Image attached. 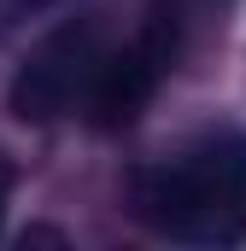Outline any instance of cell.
<instances>
[{"label": "cell", "instance_id": "obj_2", "mask_svg": "<svg viewBox=\"0 0 246 251\" xmlns=\"http://www.w3.org/2000/svg\"><path fill=\"white\" fill-rule=\"evenodd\" d=\"M106 59H112V47H106V24L100 18L82 12V18L53 24L24 53V64L12 70V88H6L12 117L18 123H53L64 111L88 105V94H94Z\"/></svg>", "mask_w": 246, "mask_h": 251}, {"label": "cell", "instance_id": "obj_1", "mask_svg": "<svg viewBox=\"0 0 246 251\" xmlns=\"http://www.w3.org/2000/svg\"><path fill=\"white\" fill-rule=\"evenodd\" d=\"M135 216L182 246H241L246 240V134H199L182 152L135 176Z\"/></svg>", "mask_w": 246, "mask_h": 251}, {"label": "cell", "instance_id": "obj_5", "mask_svg": "<svg viewBox=\"0 0 246 251\" xmlns=\"http://www.w3.org/2000/svg\"><path fill=\"white\" fill-rule=\"evenodd\" d=\"M6 187H12V170L0 164V204H6Z\"/></svg>", "mask_w": 246, "mask_h": 251}, {"label": "cell", "instance_id": "obj_3", "mask_svg": "<svg viewBox=\"0 0 246 251\" xmlns=\"http://www.w3.org/2000/svg\"><path fill=\"white\" fill-rule=\"evenodd\" d=\"M170 53H176V41L164 35V24H153L141 41L118 47V53L106 59V70H100L94 94H88V117H94L100 128H123V123H135V111L153 100L158 76L170 70Z\"/></svg>", "mask_w": 246, "mask_h": 251}, {"label": "cell", "instance_id": "obj_4", "mask_svg": "<svg viewBox=\"0 0 246 251\" xmlns=\"http://www.w3.org/2000/svg\"><path fill=\"white\" fill-rule=\"evenodd\" d=\"M59 0H0V29H18V24H30V18H41V12H53Z\"/></svg>", "mask_w": 246, "mask_h": 251}]
</instances>
